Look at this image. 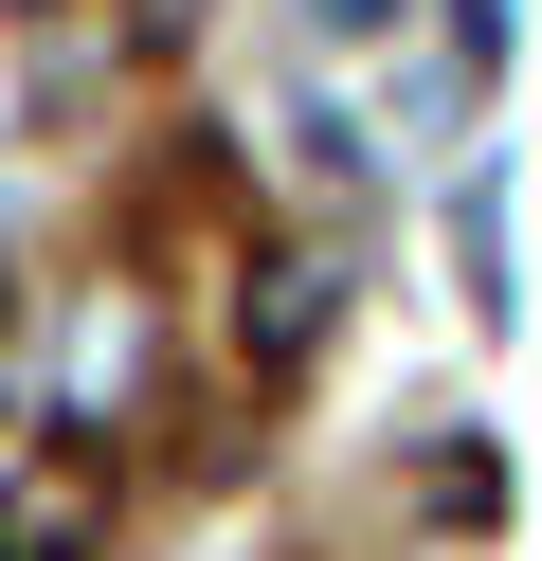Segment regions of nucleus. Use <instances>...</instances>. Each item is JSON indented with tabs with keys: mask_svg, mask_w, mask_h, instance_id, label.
Returning a JSON list of instances; mask_svg holds the SVG:
<instances>
[{
	"mask_svg": "<svg viewBox=\"0 0 542 561\" xmlns=\"http://www.w3.org/2000/svg\"><path fill=\"white\" fill-rule=\"evenodd\" d=\"M72 543H91V489H72V471L0 489V561H72Z\"/></svg>",
	"mask_w": 542,
	"mask_h": 561,
	"instance_id": "f257e3e1",
	"label": "nucleus"
},
{
	"mask_svg": "<svg viewBox=\"0 0 542 561\" xmlns=\"http://www.w3.org/2000/svg\"><path fill=\"white\" fill-rule=\"evenodd\" d=\"M452 55L488 73V55H506V0H452Z\"/></svg>",
	"mask_w": 542,
	"mask_h": 561,
	"instance_id": "f03ea898",
	"label": "nucleus"
},
{
	"mask_svg": "<svg viewBox=\"0 0 542 561\" xmlns=\"http://www.w3.org/2000/svg\"><path fill=\"white\" fill-rule=\"evenodd\" d=\"M308 19H325V37H380V19H397V0H308Z\"/></svg>",
	"mask_w": 542,
	"mask_h": 561,
	"instance_id": "7ed1b4c3",
	"label": "nucleus"
}]
</instances>
